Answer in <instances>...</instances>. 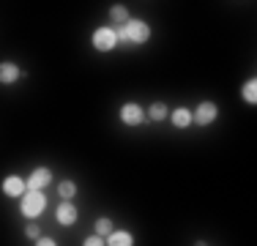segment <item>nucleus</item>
<instances>
[{"mask_svg":"<svg viewBox=\"0 0 257 246\" xmlns=\"http://www.w3.org/2000/svg\"><path fill=\"white\" fill-rule=\"evenodd\" d=\"M25 235L30 238V241H36V238H41V227L39 224H28L25 227Z\"/></svg>","mask_w":257,"mask_h":246,"instance_id":"nucleus-17","label":"nucleus"},{"mask_svg":"<svg viewBox=\"0 0 257 246\" xmlns=\"http://www.w3.org/2000/svg\"><path fill=\"white\" fill-rule=\"evenodd\" d=\"M22 77H25V71L17 63H11V60H3V63H0V85H14V82H20Z\"/></svg>","mask_w":257,"mask_h":246,"instance_id":"nucleus-8","label":"nucleus"},{"mask_svg":"<svg viewBox=\"0 0 257 246\" xmlns=\"http://www.w3.org/2000/svg\"><path fill=\"white\" fill-rule=\"evenodd\" d=\"M109 20H112L115 25H120V28H123V25L132 20V17H128V11L123 9V6H112V9H109Z\"/></svg>","mask_w":257,"mask_h":246,"instance_id":"nucleus-13","label":"nucleus"},{"mask_svg":"<svg viewBox=\"0 0 257 246\" xmlns=\"http://www.w3.org/2000/svg\"><path fill=\"white\" fill-rule=\"evenodd\" d=\"M219 118V107L213 101H203L197 109L192 112V123H197V126H211L213 120Z\"/></svg>","mask_w":257,"mask_h":246,"instance_id":"nucleus-4","label":"nucleus"},{"mask_svg":"<svg viewBox=\"0 0 257 246\" xmlns=\"http://www.w3.org/2000/svg\"><path fill=\"white\" fill-rule=\"evenodd\" d=\"M107 246H134V235L128 230H112L107 238H104Z\"/></svg>","mask_w":257,"mask_h":246,"instance_id":"nucleus-10","label":"nucleus"},{"mask_svg":"<svg viewBox=\"0 0 257 246\" xmlns=\"http://www.w3.org/2000/svg\"><path fill=\"white\" fill-rule=\"evenodd\" d=\"M82 246H107V243H104V238H99V235H90V238H85Z\"/></svg>","mask_w":257,"mask_h":246,"instance_id":"nucleus-18","label":"nucleus"},{"mask_svg":"<svg viewBox=\"0 0 257 246\" xmlns=\"http://www.w3.org/2000/svg\"><path fill=\"white\" fill-rule=\"evenodd\" d=\"M109 232H112V221H109L107 216L96 219V232H93V235H99V238H107Z\"/></svg>","mask_w":257,"mask_h":246,"instance_id":"nucleus-16","label":"nucleus"},{"mask_svg":"<svg viewBox=\"0 0 257 246\" xmlns=\"http://www.w3.org/2000/svg\"><path fill=\"white\" fill-rule=\"evenodd\" d=\"M173 115V123L178 129H186V126H192V109H186V107H178L175 112H170Z\"/></svg>","mask_w":257,"mask_h":246,"instance_id":"nucleus-11","label":"nucleus"},{"mask_svg":"<svg viewBox=\"0 0 257 246\" xmlns=\"http://www.w3.org/2000/svg\"><path fill=\"white\" fill-rule=\"evenodd\" d=\"M194 246H205V243H203V241H197V243H194Z\"/></svg>","mask_w":257,"mask_h":246,"instance_id":"nucleus-20","label":"nucleus"},{"mask_svg":"<svg viewBox=\"0 0 257 246\" xmlns=\"http://www.w3.org/2000/svg\"><path fill=\"white\" fill-rule=\"evenodd\" d=\"M25 219H39L47 211V194L44 192H25L22 194V205H20Z\"/></svg>","mask_w":257,"mask_h":246,"instance_id":"nucleus-2","label":"nucleus"},{"mask_svg":"<svg viewBox=\"0 0 257 246\" xmlns=\"http://www.w3.org/2000/svg\"><path fill=\"white\" fill-rule=\"evenodd\" d=\"M118 33V44H145L151 41V28L143 20H128L123 28H115Z\"/></svg>","mask_w":257,"mask_h":246,"instance_id":"nucleus-1","label":"nucleus"},{"mask_svg":"<svg viewBox=\"0 0 257 246\" xmlns=\"http://www.w3.org/2000/svg\"><path fill=\"white\" fill-rule=\"evenodd\" d=\"M241 96H243V101H246V104H257V79H254V77L243 82Z\"/></svg>","mask_w":257,"mask_h":246,"instance_id":"nucleus-12","label":"nucleus"},{"mask_svg":"<svg viewBox=\"0 0 257 246\" xmlns=\"http://www.w3.org/2000/svg\"><path fill=\"white\" fill-rule=\"evenodd\" d=\"M170 115V109H167V104H162V101H156V104H151V109H148V118L151 120H164Z\"/></svg>","mask_w":257,"mask_h":246,"instance_id":"nucleus-14","label":"nucleus"},{"mask_svg":"<svg viewBox=\"0 0 257 246\" xmlns=\"http://www.w3.org/2000/svg\"><path fill=\"white\" fill-rule=\"evenodd\" d=\"M145 120V109L140 107V104H123L120 107V123H126V126H140V123Z\"/></svg>","mask_w":257,"mask_h":246,"instance_id":"nucleus-6","label":"nucleus"},{"mask_svg":"<svg viewBox=\"0 0 257 246\" xmlns=\"http://www.w3.org/2000/svg\"><path fill=\"white\" fill-rule=\"evenodd\" d=\"M77 216H79V213H77V205H74L71 200H63V202L58 205V211H55V219H58V224H63V227H71V224L77 221Z\"/></svg>","mask_w":257,"mask_h":246,"instance_id":"nucleus-7","label":"nucleus"},{"mask_svg":"<svg viewBox=\"0 0 257 246\" xmlns=\"http://www.w3.org/2000/svg\"><path fill=\"white\" fill-rule=\"evenodd\" d=\"M58 194H60V200H71V197L77 194V183L74 181H60L58 183Z\"/></svg>","mask_w":257,"mask_h":246,"instance_id":"nucleus-15","label":"nucleus"},{"mask_svg":"<svg viewBox=\"0 0 257 246\" xmlns=\"http://www.w3.org/2000/svg\"><path fill=\"white\" fill-rule=\"evenodd\" d=\"M25 192H28V183L22 181L20 175H9L3 181V194L6 197H22Z\"/></svg>","mask_w":257,"mask_h":246,"instance_id":"nucleus-9","label":"nucleus"},{"mask_svg":"<svg viewBox=\"0 0 257 246\" xmlns=\"http://www.w3.org/2000/svg\"><path fill=\"white\" fill-rule=\"evenodd\" d=\"M36 246H58L52 241V238H47V235H41V238H36Z\"/></svg>","mask_w":257,"mask_h":246,"instance_id":"nucleus-19","label":"nucleus"},{"mask_svg":"<svg viewBox=\"0 0 257 246\" xmlns=\"http://www.w3.org/2000/svg\"><path fill=\"white\" fill-rule=\"evenodd\" d=\"M90 41H93V49H99V52H109V49L118 47V33H115V28H96Z\"/></svg>","mask_w":257,"mask_h":246,"instance_id":"nucleus-3","label":"nucleus"},{"mask_svg":"<svg viewBox=\"0 0 257 246\" xmlns=\"http://www.w3.org/2000/svg\"><path fill=\"white\" fill-rule=\"evenodd\" d=\"M50 181H52V170H47V167H36L33 170V175L28 178V192H44L47 186H50Z\"/></svg>","mask_w":257,"mask_h":246,"instance_id":"nucleus-5","label":"nucleus"}]
</instances>
